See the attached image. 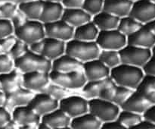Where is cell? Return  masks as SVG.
<instances>
[{"mask_svg": "<svg viewBox=\"0 0 155 129\" xmlns=\"http://www.w3.org/2000/svg\"><path fill=\"white\" fill-rule=\"evenodd\" d=\"M12 21L15 29V36L28 45H31L45 37L43 23L39 20L28 19L20 9Z\"/></svg>", "mask_w": 155, "mask_h": 129, "instance_id": "obj_1", "label": "cell"}, {"mask_svg": "<svg viewBox=\"0 0 155 129\" xmlns=\"http://www.w3.org/2000/svg\"><path fill=\"white\" fill-rule=\"evenodd\" d=\"M145 76L142 68L121 63L110 70V77L116 84L136 90Z\"/></svg>", "mask_w": 155, "mask_h": 129, "instance_id": "obj_2", "label": "cell"}, {"mask_svg": "<svg viewBox=\"0 0 155 129\" xmlns=\"http://www.w3.org/2000/svg\"><path fill=\"white\" fill-rule=\"evenodd\" d=\"M52 62L41 54L29 50L24 56L15 60V68L24 73L42 71L48 72L51 71Z\"/></svg>", "mask_w": 155, "mask_h": 129, "instance_id": "obj_3", "label": "cell"}, {"mask_svg": "<svg viewBox=\"0 0 155 129\" xmlns=\"http://www.w3.org/2000/svg\"><path fill=\"white\" fill-rule=\"evenodd\" d=\"M100 51L101 49L95 41L87 42L72 39L66 42L65 53L83 63L98 59Z\"/></svg>", "mask_w": 155, "mask_h": 129, "instance_id": "obj_4", "label": "cell"}, {"mask_svg": "<svg viewBox=\"0 0 155 129\" xmlns=\"http://www.w3.org/2000/svg\"><path fill=\"white\" fill-rule=\"evenodd\" d=\"M121 109L112 102L100 98L89 100V112L102 123L117 120Z\"/></svg>", "mask_w": 155, "mask_h": 129, "instance_id": "obj_5", "label": "cell"}, {"mask_svg": "<svg viewBox=\"0 0 155 129\" xmlns=\"http://www.w3.org/2000/svg\"><path fill=\"white\" fill-rule=\"evenodd\" d=\"M120 54L122 63L142 68L152 56L151 49H150L129 44L120 50Z\"/></svg>", "mask_w": 155, "mask_h": 129, "instance_id": "obj_6", "label": "cell"}, {"mask_svg": "<svg viewBox=\"0 0 155 129\" xmlns=\"http://www.w3.org/2000/svg\"><path fill=\"white\" fill-rule=\"evenodd\" d=\"M49 76L51 82L68 90L82 89L87 81L83 71L59 72L51 70Z\"/></svg>", "mask_w": 155, "mask_h": 129, "instance_id": "obj_7", "label": "cell"}, {"mask_svg": "<svg viewBox=\"0 0 155 129\" xmlns=\"http://www.w3.org/2000/svg\"><path fill=\"white\" fill-rule=\"evenodd\" d=\"M96 43L101 50H117L120 51L127 45V36L117 29L100 31Z\"/></svg>", "mask_w": 155, "mask_h": 129, "instance_id": "obj_8", "label": "cell"}, {"mask_svg": "<svg viewBox=\"0 0 155 129\" xmlns=\"http://www.w3.org/2000/svg\"><path fill=\"white\" fill-rule=\"evenodd\" d=\"M59 108L74 118L89 112V100L78 95L68 96L59 102Z\"/></svg>", "mask_w": 155, "mask_h": 129, "instance_id": "obj_9", "label": "cell"}, {"mask_svg": "<svg viewBox=\"0 0 155 129\" xmlns=\"http://www.w3.org/2000/svg\"><path fill=\"white\" fill-rule=\"evenodd\" d=\"M45 37L53 38L67 42L74 39V27L63 19L44 24Z\"/></svg>", "mask_w": 155, "mask_h": 129, "instance_id": "obj_10", "label": "cell"}, {"mask_svg": "<svg viewBox=\"0 0 155 129\" xmlns=\"http://www.w3.org/2000/svg\"><path fill=\"white\" fill-rule=\"evenodd\" d=\"M130 15L142 24H147L155 19V4L149 0L133 2Z\"/></svg>", "mask_w": 155, "mask_h": 129, "instance_id": "obj_11", "label": "cell"}, {"mask_svg": "<svg viewBox=\"0 0 155 129\" xmlns=\"http://www.w3.org/2000/svg\"><path fill=\"white\" fill-rule=\"evenodd\" d=\"M41 117L59 108V101L45 93H36L28 104Z\"/></svg>", "mask_w": 155, "mask_h": 129, "instance_id": "obj_12", "label": "cell"}, {"mask_svg": "<svg viewBox=\"0 0 155 129\" xmlns=\"http://www.w3.org/2000/svg\"><path fill=\"white\" fill-rule=\"evenodd\" d=\"M36 93L21 87L16 90L5 94L4 107L12 113L15 108L27 106L34 97Z\"/></svg>", "mask_w": 155, "mask_h": 129, "instance_id": "obj_13", "label": "cell"}, {"mask_svg": "<svg viewBox=\"0 0 155 129\" xmlns=\"http://www.w3.org/2000/svg\"><path fill=\"white\" fill-rule=\"evenodd\" d=\"M133 90L119 86L113 82L102 91L99 98L112 102L121 107V106L133 93Z\"/></svg>", "mask_w": 155, "mask_h": 129, "instance_id": "obj_14", "label": "cell"}, {"mask_svg": "<svg viewBox=\"0 0 155 129\" xmlns=\"http://www.w3.org/2000/svg\"><path fill=\"white\" fill-rule=\"evenodd\" d=\"M127 44L151 49L155 45V34L147 24H144L137 31L127 36Z\"/></svg>", "mask_w": 155, "mask_h": 129, "instance_id": "obj_15", "label": "cell"}, {"mask_svg": "<svg viewBox=\"0 0 155 129\" xmlns=\"http://www.w3.org/2000/svg\"><path fill=\"white\" fill-rule=\"evenodd\" d=\"M50 81L48 72L33 71L23 74V87L34 93L41 92Z\"/></svg>", "mask_w": 155, "mask_h": 129, "instance_id": "obj_16", "label": "cell"}, {"mask_svg": "<svg viewBox=\"0 0 155 129\" xmlns=\"http://www.w3.org/2000/svg\"><path fill=\"white\" fill-rule=\"evenodd\" d=\"M83 73L86 80H98L110 77V69L98 59L89 61L83 64Z\"/></svg>", "mask_w": 155, "mask_h": 129, "instance_id": "obj_17", "label": "cell"}, {"mask_svg": "<svg viewBox=\"0 0 155 129\" xmlns=\"http://www.w3.org/2000/svg\"><path fill=\"white\" fill-rule=\"evenodd\" d=\"M65 51L66 42L64 41L49 37H45L42 39L40 54L51 62L65 54Z\"/></svg>", "mask_w": 155, "mask_h": 129, "instance_id": "obj_18", "label": "cell"}, {"mask_svg": "<svg viewBox=\"0 0 155 129\" xmlns=\"http://www.w3.org/2000/svg\"><path fill=\"white\" fill-rule=\"evenodd\" d=\"M23 74L17 68L0 74V91L7 94L23 87Z\"/></svg>", "mask_w": 155, "mask_h": 129, "instance_id": "obj_19", "label": "cell"}, {"mask_svg": "<svg viewBox=\"0 0 155 129\" xmlns=\"http://www.w3.org/2000/svg\"><path fill=\"white\" fill-rule=\"evenodd\" d=\"M12 119L19 126L27 124H38L41 122L42 117L33 109L27 106L15 108L12 112Z\"/></svg>", "mask_w": 155, "mask_h": 129, "instance_id": "obj_20", "label": "cell"}, {"mask_svg": "<svg viewBox=\"0 0 155 129\" xmlns=\"http://www.w3.org/2000/svg\"><path fill=\"white\" fill-rule=\"evenodd\" d=\"M83 62L68 54H64L52 61L51 70L59 72L83 71Z\"/></svg>", "mask_w": 155, "mask_h": 129, "instance_id": "obj_21", "label": "cell"}, {"mask_svg": "<svg viewBox=\"0 0 155 129\" xmlns=\"http://www.w3.org/2000/svg\"><path fill=\"white\" fill-rule=\"evenodd\" d=\"M151 106V103L138 91L134 90L127 100V101L121 106L122 110L130 111L136 113L143 115L144 112Z\"/></svg>", "mask_w": 155, "mask_h": 129, "instance_id": "obj_22", "label": "cell"}, {"mask_svg": "<svg viewBox=\"0 0 155 129\" xmlns=\"http://www.w3.org/2000/svg\"><path fill=\"white\" fill-rule=\"evenodd\" d=\"M92 17L83 8H64L61 19L68 24L76 28L92 21Z\"/></svg>", "mask_w": 155, "mask_h": 129, "instance_id": "obj_23", "label": "cell"}, {"mask_svg": "<svg viewBox=\"0 0 155 129\" xmlns=\"http://www.w3.org/2000/svg\"><path fill=\"white\" fill-rule=\"evenodd\" d=\"M64 7L61 2L43 1V8L39 21L43 24L54 22L62 18Z\"/></svg>", "mask_w": 155, "mask_h": 129, "instance_id": "obj_24", "label": "cell"}, {"mask_svg": "<svg viewBox=\"0 0 155 129\" xmlns=\"http://www.w3.org/2000/svg\"><path fill=\"white\" fill-rule=\"evenodd\" d=\"M113 82L114 80L110 77L101 80L86 81V84L82 88L83 96L87 100L99 98L102 91Z\"/></svg>", "mask_w": 155, "mask_h": 129, "instance_id": "obj_25", "label": "cell"}, {"mask_svg": "<svg viewBox=\"0 0 155 129\" xmlns=\"http://www.w3.org/2000/svg\"><path fill=\"white\" fill-rule=\"evenodd\" d=\"M72 118L68 116L63 110L58 108L55 110L42 116L41 121L52 129L70 126Z\"/></svg>", "mask_w": 155, "mask_h": 129, "instance_id": "obj_26", "label": "cell"}, {"mask_svg": "<svg viewBox=\"0 0 155 129\" xmlns=\"http://www.w3.org/2000/svg\"><path fill=\"white\" fill-rule=\"evenodd\" d=\"M133 4L131 0H104V11L121 18L130 15Z\"/></svg>", "mask_w": 155, "mask_h": 129, "instance_id": "obj_27", "label": "cell"}, {"mask_svg": "<svg viewBox=\"0 0 155 129\" xmlns=\"http://www.w3.org/2000/svg\"><path fill=\"white\" fill-rule=\"evenodd\" d=\"M120 18L103 10L92 17V21L100 31L117 29Z\"/></svg>", "mask_w": 155, "mask_h": 129, "instance_id": "obj_28", "label": "cell"}, {"mask_svg": "<svg viewBox=\"0 0 155 129\" xmlns=\"http://www.w3.org/2000/svg\"><path fill=\"white\" fill-rule=\"evenodd\" d=\"M102 122L90 112L72 118L70 126L73 129H100Z\"/></svg>", "mask_w": 155, "mask_h": 129, "instance_id": "obj_29", "label": "cell"}, {"mask_svg": "<svg viewBox=\"0 0 155 129\" xmlns=\"http://www.w3.org/2000/svg\"><path fill=\"white\" fill-rule=\"evenodd\" d=\"M99 32L100 30L93 21H90L74 29V39L87 42H95Z\"/></svg>", "mask_w": 155, "mask_h": 129, "instance_id": "obj_30", "label": "cell"}, {"mask_svg": "<svg viewBox=\"0 0 155 129\" xmlns=\"http://www.w3.org/2000/svg\"><path fill=\"white\" fill-rule=\"evenodd\" d=\"M136 90L142 94L151 105L155 104V76L145 74Z\"/></svg>", "mask_w": 155, "mask_h": 129, "instance_id": "obj_31", "label": "cell"}, {"mask_svg": "<svg viewBox=\"0 0 155 129\" xmlns=\"http://www.w3.org/2000/svg\"><path fill=\"white\" fill-rule=\"evenodd\" d=\"M20 11L30 20H39L43 8V0L29 2L18 5Z\"/></svg>", "mask_w": 155, "mask_h": 129, "instance_id": "obj_32", "label": "cell"}, {"mask_svg": "<svg viewBox=\"0 0 155 129\" xmlns=\"http://www.w3.org/2000/svg\"><path fill=\"white\" fill-rule=\"evenodd\" d=\"M142 25L144 24L135 19L134 18L131 17L130 15H127V16L123 17L120 19L117 30L126 36H129L137 31L139 28L142 27Z\"/></svg>", "mask_w": 155, "mask_h": 129, "instance_id": "obj_33", "label": "cell"}, {"mask_svg": "<svg viewBox=\"0 0 155 129\" xmlns=\"http://www.w3.org/2000/svg\"><path fill=\"white\" fill-rule=\"evenodd\" d=\"M98 59L110 70L122 63L120 51L117 50H101Z\"/></svg>", "mask_w": 155, "mask_h": 129, "instance_id": "obj_34", "label": "cell"}, {"mask_svg": "<svg viewBox=\"0 0 155 129\" xmlns=\"http://www.w3.org/2000/svg\"><path fill=\"white\" fill-rule=\"evenodd\" d=\"M117 120L129 129L140 123L143 120V116L141 114L121 109Z\"/></svg>", "mask_w": 155, "mask_h": 129, "instance_id": "obj_35", "label": "cell"}, {"mask_svg": "<svg viewBox=\"0 0 155 129\" xmlns=\"http://www.w3.org/2000/svg\"><path fill=\"white\" fill-rule=\"evenodd\" d=\"M69 90H70L66 89L63 87H61L60 85L50 81V83L41 92L48 94L50 97L60 102L64 98L68 97Z\"/></svg>", "mask_w": 155, "mask_h": 129, "instance_id": "obj_36", "label": "cell"}, {"mask_svg": "<svg viewBox=\"0 0 155 129\" xmlns=\"http://www.w3.org/2000/svg\"><path fill=\"white\" fill-rule=\"evenodd\" d=\"M104 0H84L83 8L92 17L104 10Z\"/></svg>", "mask_w": 155, "mask_h": 129, "instance_id": "obj_37", "label": "cell"}, {"mask_svg": "<svg viewBox=\"0 0 155 129\" xmlns=\"http://www.w3.org/2000/svg\"><path fill=\"white\" fill-rule=\"evenodd\" d=\"M29 50H30V45L17 38L16 42L14 44L8 55L15 61L24 56Z\"/></svg>", "mask_w": 155, "mask_h": 129, "instance_id": "obj_38", "label": "cell"}, {"mask_svg": "<svg viewBox=\"0 0 155 129\" xmlns=\"http://www.w3.org/2000/svg\"><path fill=\"white\" fill-rule=\"evenodd\" d=\"M18 10L19 8L16 2H5L0 4V18L12 21Z\"/></svg>", "mask_w": 155, "mask_h": 129, "instance_id": "obj_39", "label": "cell"}, {"mask_svg": "<svg viewBox=\"0 0 155 129\" xmlns=\"http://www.w3.org/2000/svg\"><path fill=\"white\" fill-rule=\"evenodd\" d=\"M15 68V61L8 54L0 55V74H5Z\"/></svg>", "mask_w": 155, "mask_h": 129, "instance_id": "obj_40", "label": "cell"}, {"mask_svg": "<svg viewBox=\"0 0 155 129\" xmlns=\"http://www.w3.org/2000/svg\"><path fill=\"white\" fill-rule=\"evenodd\" d=\"M15 29L11 20L0 18V39L8 37L14 34Z\"/></svg>", "mask_w": 155, "mask_h": 129, "instance_id": "obj_41", "label": "cell"}, {"mask_svg": "<svg viewBox=\"0 0 155 129\" xmlns=\"http://www.w3.org/2000/svg\"><path fill=\"white\" fill-rule=\"evenodd\" d=\"M16 40L17 37L15 34L3 39H0V55L9 54Z\"/></svg>", "mask_w": 155, "mask_h": 129, "instance_id": "obj_42", "label": "cell"}, {"mask_svg": "<svg viewBox=\"0 0 155 129\" xmlns=\"http://www.w3.org/2000/svg\"><path fill=\"white\" fill-rule=\"evenodd\" d=\"M144 73L146 75L155 76V56H152L147 63L142 68Z\"/></svg>", "mask_w": 155, "mask_h": 129, "instance_id": "obj_43", "label": "cell"}, {"mask_svg": "<svg viewBox=\"0 0 155 129\" xmlns=\"http://www.w3.org/2000/svg\"><path fill=\"white\" fill-rule=\"evenodd\" d=\"M12 119V113L4 106L0 107V127Z\"/></svg>", "mask_w": 155, "mask_h": 129, "instance_id": "obj_44", "label": "cell"}, {"mask_svg": "<svg viewBox=\"0 0 155 129\" xmlns=\"http://www.w3.org/2000/svg\"><path fill=\"white\" fill-rule=\"evenodd\" d=\"M84 0H62L61 4L64 8H82Z\"/></svg>", "mask_w": 155, "mask_h": 129, "instance_id": "obj_45", "label": "cell"}, {"mask_svg": "<svg viewBox=\"0 0 155 129\" xmlns=\"http://www.w3.org/2000/svg\"><path fill=\"white\" fill-rule=\"evenodd\" d=\"M143 119L155 124V104L151 105L142 115Z\"/></svg>", "mask_w": 155, "mask_h": 129, "instance_id": "obj_46", "label": "cell"}, {"mask_svg": "<svg viewBox=\"0 0 155 129\" xmlns=\"http://www.w3.org/2000/svg\"><path fill=\"white\" fill-rule=\"evenodd\" d=\"M100 129H128L125 126L119 122L117 120L114 121H107V122L102 123L101 128Z\"/></svg>", "mask_w": 155, "mask_h": 129, "instance_id": "obj_47", "label": "cell"}, {"mask_svg": "<svg viewBox=\"0 0 155 129\" xmlns=\"http://www.w3.org/2000/svg\"><path fill=\"white\" fill-rule=\"evenodd\" d=\"M129 129H155V124L143 119L140 123Z\"/></svg>", "mask_w": 155, "mask_h": 129, "instance_id": "obj_48", "label": "cell"}, {"mask_svg": "<svg viewBox=\"0 0 155 129\" xmlns=\"http://www.w3.org/2000/svg\"><path fill=\"white\" fill-rule=\"evenodd\" d=\"M18 127H19V125L13 119H12L10 121L6 123L5 125H3L2 127H0V129H18Z\"/></svg>", "mask_w": 155, "mask_h": 129, "instance_id": "obj_49", "label": "cell"}, {"mask_svg": "<svg viewBox=\"0 0 155 129\" xmlns=\"http://www.w3.org/2000/svg\"><path fill=\"white\" fill-rule=\"evenodd\" d=\"M38 124H27V125H21L18 129H36Z\"/></svg>", "mask_w": 155, "mask_h": 129, "instance_id": "obj_50", "label": "cell"}, {"mask_svg": "<svg viewBox=\"0 0 155 129\" xmlns=\"http://www.w3.org/2000/svg\"><path fill=\"white\" fill-rule=\"evenodd\" d=\"M5 101V94L0 91V107L4 106Z\"/></svg>", "mask_w": 155, "mask_h": 129, "instance_id": "obj_51", "label": "cell"}, {"mask_svg": "<svg viewBox=\"0 0 155 129\" xmlns=\"http://www.w3.org/2000/svg\"><path fill=\"white\" fill-rule=\"evenodd\" d=\"M36 129H52V128H51L49 126H48L47 124H45V123H43L41 121L39 124H38L37 128Z\"/></svg>", "mask_w": 155, "mask_h": 129, "instance_id": "obj_52", "label": "cell"}, {"mask_svg": "<svg viewBox=\"0 0 155 129\" xmlns=\"http://www.w3.org/2000/svg\"><path fill=\"white\" fill-rule=\"evenodd\" d=\"M147 25L149 27V28L154 32V33L155 34V19L153 20V21H151L150 23H148V24H147Z\"/></svg>", "mask_w": 155, "mask_h": 129, "instance_id": "obj_53", "label": "cell"}, {"mask_svg": "<svg viewBox=\"0 0 155 129\" xmlns=\"http://www.w3.org/2000/svg\"><path fill=\"white\" fill-rule=\"evenodd\" d=\"M33 1H36V0H15V2L18 5L21 4V3H25V2H33Z\"/></svg>", "mask_w": 155, "mask_h": 129, "instance_id": "obj_54", "label": "cell"}, {"mask_svg": "<svg viewBox=\"0 0 155 129\" xmlns=\"http://www.w3.org/2000/svg\"><path fill=\"white\" fill-rule=\"evenodd\" d=\"M5 2H15V0H0V4Z\"/></svg>", "mask_w": 155, "mask_h": 129, "instance_id": "obj_55", "label": "cell"}, {"mask_svg": "<svg viewBox=\"0 0 155 129\" xmlns=\"http://www.w3.org/2000/svg\"><path fill=\"white\" fill-rule=\"evenodd\" d=\"M45 2H61L62 0H43Z\"/></svg>", "mask_w": 155, "mask_h": 129, "instance_id": "obj_56", "label": "cell"}, {"mask_svg": "<svg viewBox=\"0 0 155 129\" xmlns=\"http://www.w3.org/2000/svg\"><path fill=\"white\" fill-rule=\"evenodd\" d=\"M57 129H73L71 126H67V127H60V128H57Z\"/></svg>", "mask_w": 155, "mask_h": 129, "instance_id": "obj_57", "label": "cell"}, {"mask_svg": "<svg viewBox=\"0 0 155 129\" xmlns=\"http://www.w3.org/2000/svg\"><path fill=\"white\" fill-rule=\"evenodd\" d=\"M151 53H152V56H155V45L154 46V47L151 49Z\"/></svg>", "mask_w": 155, "mask_h": 129, "instance_id": "obj_58", "label": "cell"}, {"mask_svg": "<svg viewBox=\"0 0 155 129\" xmlns=\"http://www.w3.org/2000/svg\"><path fill=\"white\" fill-rule=\"evenodd\" d=\"M149 1H151V2L154 3V4H155V0H149Z\"/></svg>", "mask_w": 155, "mask_h": 129, "instance_id": "obj_59", "label": "cell"}, {"mask_svg": "<svg viewBox=\"0 0 155 129\" xmlns=\"http://www.w3.org/2000/svg\"><path fill=\"white\" fill-rule=\"evenodd\" d=\"M131 1H133V2H136V1H138V0H131Z\"/></svg>", "mask_w": 155, "mask_h": 129, "instance_id": "obj_60", "label": "cell"}]
</instances>
